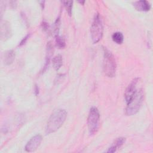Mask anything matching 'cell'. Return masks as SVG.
<instances>
[{"instance_id": "obj_1", "label": "cell", "mask_w": 153, "mask_h": 153, "mask_svg": "<svg viewBox=\"0 0 153 153\" xmlns=\"http://www.w3.org/2000/svg\"><path fill=\"white\" fill-rule=\"evenodd\" d=\"M67 117L65 109H59L54 111L50 117L46 127V133L50 134L57 131L64 123Z\"/></svg>"}, {"instance_id": "obj_2", "label": "cell", "mask_w": 153, "mask_h": 153, "mask_svg": "<svg viewBox=\"0 0 153 153\" xmlns=\"http://www.w3.org/2000/svg\"><path fill=\"white\" fill-rule=\"evenodd\" d=\"M144 97V91L143 89L136 90L131 99L127 103V106L126 108V114L127 115L131 116L135 115L139 111Z\"/></svg>"}, {"instance_id": "obj_3", "label": "cell", "mask_w": 153, "mask_h": 153, "mask_svg": "<svg viewBox=\"0 0 153 153\" xmlns=\"http://www.w3.org/2000/svg\"><path fill=\"white\" fill-rule=\"evenodd\" d=\"M103 69L105 74L108 77L115 76L117 65L114 56L108 49L103 48Z\"/></svg>"}, {"instance_id": "obj_4", "label": "cell", "mask_w": 153, "mask_h": 153, "mask_svg": "<svg viewBox=\"0 0 153 153\" xmlns=\"http://www.w3.org/2000/svg\"><path fill=\"white\" fill-rule=\"evenodd\" d=\"M103 27L102 20L99 14H96L93 19V21L90 28L91 40L94 44L98 42L102 38Z\"/></svg>"}, {"instance_id": "obj_5", "label": "cell", "mask_w": 153, "mask_h": 153, "mask_svg": "<svg viewBox=\"0 0 153 153\" xmlns=\"http://www.w3.org/2000/svg\"><path fill=\"white\" fill-rule=\"evenodd\" d=\"M100 114L98 109L96 107H91L87 119V124L89 133L91 135L95 134L99 127Z\"/></svg>"}, {"instance_id": "obj_6", "label": "cell", "mask_w": 153, "mask_h": 153, "mask_svg": "<svg viewBox=\"0 0 153 153\" xmlns=\"http://www.w3.org/2000/svg\"><path fill=\"white\" fill-rule=\"evenodd\" d=\"M42 136L36 134L32 137L26 143L25 150L27 152H33L37 149L42 142Z\"/></svg>"}, {"instance_id": "obj_7", "label": "cell", "mask_w": 153, "mask_h": 153, "mask_svg": "<svg viewBox=\"0 0 153 153\" xmlns=\"http://www.w3.org/2000/svg\"><path fill=\"white\" fill-rule=\"evenodd\" d=\"M12 35L11 27L10 24L7 21H3L1 25V39L5 41L11 38Z\"/></svg>"}, {"instance_id": "obj_8", "label": "cell", "mask_w": 153, "mask_h": 153, "mask_svg": "<svg viewBox=\"0 0 153 153\" xmlns=\"http://www.w3.org/2000/svg\"><path fill=\"white\" fill-rule=\"evenodd\" d=\"M139 80V78H134L131 81V82L127 86L124 94L125 99L127 103H128L130 101V100L131 99V97L136 91V85Z\"/></svg>"}, {"instance_id": "obj_9", "label": "cell", "mask_w": 153, "mask_h": 153, "mask_svg": "<svg viewBox=\"0 0 153 153\" xmlns=\"http://www.w3.org/2000/svg\"><path fill=\"white\" fill-rule=\"evenodd\" d=\"M53 45L51 42H47V48H46L45 63V65L42 69V72H44L47 69V67L48 66L49 63H50V60L51 57L53 56Z\"/></svg>"}, {"instance_id": "obj_10", "label": "cell", "mask_w": 153, "mask_h": 153, "mask_svg": "<svg viewBox=\"0 0 153 153\" xmlns=\"http://www.w3.org/2000/svg\"><path fill=\"white\" fill-rule=\"evenodd\" d=\"M135 8L138 11H148L151 8L150 4L146 1H139L134 3Z\"/></svg>"}, {"instance_id": "obj_11", "label": "cell", "mask_w": 153, "mask_h": 153, "mask_svg": "<svg viewBox=\"0 0 153 153\" xmlns=\"http://www.w3.org/2000/svg\"><path fill=\"white\" fill-rule=\"evenodd\" d=\"M15 59V53L13 50H8L4 52L3 56V62L5 65H10L14 62Z\"/></svg>"}, {"instance_id": "obj_12", "label": "cell", "mask_w": 153, "mask_h": 153, "mask_svg": "<svg viewBox=\"0 0 153 153\" xmlns=\"http://www.w3.org/2000/svg\"><path fill=\"white\" fill-rule=\"evenodd\" d=\"M52 63H53V66L54 69H56V71L59 70L61 68L63 64V59L62 56L60 54H58L53 59Z\"/></svg>"}, {"instance_id": "obj_13", "label": "cell", "mask_w": 153, "mask_h": 153, "mask_svg": "<svg viewBox=\"0 0 153 153\" xmlns=\"http://www.w3.org/2000/svg\"><path fill=\"white\" fill-rule=\"evenodd\" d=\"M112 40L118 44H122L124 41L123 35L121 32H117L114 33L112 36Z\"/></svg>"}, {"instance_id": "obj_14", "label": "cell", "mask_w": 153, "mask_h": 153, "mask_svg": "<svg viewBox=\"0 0 153 153\" xmlns=\"http://www.w3.org/2000/svg\"><path fill=\"white\" fill-rule=\"evenodd\" d=\"M55 37H56V44L57 47H58L59 48H65L66 45V43L64 38L59 35H57Z\"/></svg>"}, {"instance_id": "obj_15", "label": "cell", "mask_w": 153, "mask_h": 153, "mask_svg": "<svg viewBox=\"0 0 153 153\" xmlns=\"http://www.w3.org/2000/svg\"><path fill=\"white\" fill-rule=\"evenodd\" d=\"M125 141H126L125 137H118L115 140L112 145L115 146L118 149V148H120L125 143Z\"/></svg>"}, {"instance_id": "obj_16", "label": "cell", "mask_w": 153, "mask_h": 153, "mask_svg": "<svg viewBox=\"0 0 153 153\" xmlns=\"http://www.w3.org/2000/svg\"><path fill=\"white\" fill-rule=\"evenodd\" d=\"M63 4H64V5L66 8V11L68 12V13L69 14V16H71L73 2L72 1H64Z\"/></svg>"}, {"instance_id": "obj_17", "label": "cell", "mask_w": 153, "mask_h": 153, "mask_svg": "<svg viewBox=\"0 0 153 153\" xmlns=\"http://www.w3.org/2000/svg\"><path fill=\"white\" fill-rule=\"evenodd\" d=\"M59 27H60V17H58L54 23V29H53V34L55 36L57 35H59Z\"/></svg>"}, {"instance_id": "obj_18", "label": "cell", "mask_w": 153, "mask_h": 153, "mask_svg": "<svg viewBox=\"0 0 153 153\" xmlns=\"http://www.w3.org/2000/svg\"><path fill=\"white\" fill-rule=\"evenodd\" d=\"M41 26L42 28V30L44 31H47L49 29V25L48 23H47L46 22H43L41 24Z\"/></svg>"}, {"instance_id": "obj_19", "label": "cell", "mask_w": 153, "mask_h": 153, "mask_svg": "<svg viewBox=\"0 0 153 153\" xmlns=\"http://www.w3.org/2000/svg\"><path fill=\"white\" fill-rule=\"evenodd\" d=\"M117 148L115 146L112 145V146L108 149V150L106 152H109V153H113V152H115V151H117Z\"/></svg>"}, {"instance_id": "obj_20", "label": "cell", "mask_w": 153, "mask_h": 153, "mask_svg": "<svg viewBox=\"0 0 153 153\" xmlns=\"http://www.w3.org/2000/svg\"><path fill=\"white\" fill-rule=\"evenodd\" d=\"M29 35H27L25 38H23V39L21 41V42H20V43L19 45H20V46H21V45H23V44L26 42V40L27 39V38H29Z\"/></svg>"}, {"instance_id": "obj_21", "label": "cell", "mask_w": 153, "mask_h": 153, "mask_svg": "<svg viewBox=\"0 0 153 153\" xmlns=\"http://www.w3.org/2000/svg\"><path fill=\"white\" fill-rule=\"evenodd\" d=\"M35 92L36 95H37L39 93V88L36 85H35Z\"/></svg>"}]
</instances>
